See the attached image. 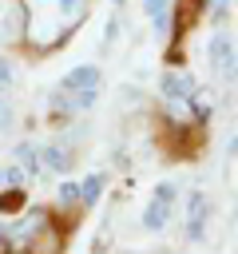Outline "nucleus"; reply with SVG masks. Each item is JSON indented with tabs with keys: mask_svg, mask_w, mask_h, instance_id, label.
<instances>
[{
	"mask_svg": "<svg viewBox=\"0 0 238 254\" xmlns=\"http://www.w3.org/2000/svg\"><path fill=\"white\" fill-rule=\"evenodd\" d=\"M206 60H210V67L222 83H238V40H234V32H226V24L210 32Z\"/></svg>",
	"mask_w": 238,
	"mask_h": 254,
	"instance_id": "nucleus-1",
	"label": "nucleus"
},
{
	"mask_svg": "<svg viewBox=\"0 0 238 254\" xmlns=\"http://www.w3.org/2000/svg\"><path fill=\"white\" fill-rule=\"evenodd\" d=\"M63 250H67V222L63 218H52V222H44L28 238V246L20 254H63Z\"/></svg>",
	"mask_w": 238,
	"mask_h": 254,
	"instance_id": "nucleus-2",
	"label": "nucleus"
},
{
	"mask_svg": "<svg viewBox=\"0 0 238 254\" xmlns=\"http://www.w3.org/2000/svg\"><path fill=\"white\" fill-rule=\"evenodd\" d=\"M206 226H210V198L206 190H190L186 194V242H202L206 238Z\"/></svg>",
	"mask_w": 238,
	"mask_h": 254,
	"instance_id": "nucleus-3",
	"label": "nucleus"
},
{
	"mask_svg": "<svg viewBox=\"0 0 238 254\" xmlns=\"http://www.w3.org/2000/svg\"><path fill=\"white\" fill-rule=\"evenodd\" d=\"M194 91H198V79L186 67H167L159 79V99H190Z\"/></svg>",
	"mask_w": 238,
	"mask_h": 254,
	"instance_id": "nucleus-4",
	"label": "nucleus"
},
{
	"mask_svg": "<svg viewBox=\"0 0 238 254\" xmlns=\"http://www.w3.org/2000/svg\"><path fill=\"white\" fill-rule=\"evenodd\" d=\"M56 210L63 214V222H67V226L75 222V214H83L79 183H75V179H67V175H60V183H56Z\"/></svg>",
	"mask_w": 238,
	"mask_h": 254,
	"instance_id": "nucleus-5",
	"label": "nucleus"
},
{
	"mask_svg": "<svg viewBox=\"0 0 238 254\" xmlns=\"http://www.w3.org/2000/svg\"><path fill=\"white\" fill-rule=\"evenodd\" d=\"M0 40L8 48H24V4L12 0L4 8V20H0Z\"/></svg>",
	"mask_w": 238,
	"mask_h": 254,
	"instance_id": "nucleus-6",
	"label": "nucleus"
},
{
	"mask_svg": "<svg viewBox=\"0 0 238 254\" xmlns=\"http://www.w3.org/2000/svg\"><path fill=\"white\" fill-rule=\"evenodd\" d=\"M99 83H103L99 64H75V67L63 71V79H60L63 91H83V87H99Z\"/></svg>",
	"mask_w": 238,
	"mask_h": 254,
	"instance_id": "nucleus-7",
	"label": "nucleus"
},
{
	"mask_svg": "<svg viewBox=\"0 0 238 254\" xmlns=\"http://www.w3.org/2000/svg\"><path fill=\"white\" fill-rule=\"evenodd\" d=\"M40 159H44V171L48 175H67L71 163H75V155H71L67 143H44L40 147Z\"/></svg>",
	"mask_w": 238,
	"mask_h": 254,
	"instance_id": "nucleus-8",
	"label": "nucleus"
},
{
	"mask_svg": "<svg viewBox=\"0 0 238 254\" xmlns=\"http://www.w3.org/2000/svg\"><path fill=\"white\" fill-rule=\"evenodd\" d=\"M12 155H16V163L24 167V175H28V179H40V175H48V171H44V159H40V147H36L32 139H20V143L12 147Z\"/></svg>",
	"mask_w": 238,
	"mask_h": 254,
	"instance_id": "nucleus-9",
	"label": "nucleus"
},
{
	"mask_svg": "<svg viewBox=\"0 0 238 254\" xmlns=\"http://www.w3.org/2000/svg\"><path fill=\"white\" fill-rule=\"evenodd\" d=\"M167 222H171V202H163V198H155V194H151V202L143 206L139 226H143V230H151V234H159V230H167Z\"/></svg>",
	"mask_w": 238,
	"mask_h": 254,
	"instance_id": "nucleus-10",
	"label": "nucleus"
},
{
	"mask_svg": "<svg viewBox=\"0 0 238 254\" xmlns=\"http://www.w3.org/2000/svg\"><path fill=\"white\" fill-rule=\"evenodd\" d=\"M107 190V171H91L79 179V198H83V210H95V202L103 198Z\"/></svg>",
	"mask_w": 238,
	"mask_h": 254,
	"instance_id": "nucleus-11",
	"label": "nucleus"
},
{
	"mask_svg": "<svg viewBox=\"0 0 238 254\" xmlns=\"http://www.w3.org/2000/svg\"><path fill=\"white\" fill-rule=\"evenodd\" d=\"M143 16L155 24V32H171V0H143Z\"/></svg>",
	"mask_w": 238,
	"mask_h": 254,
	"instance_id": "nucleus-12",
	"label": "nucleus"
},
{
	"mask_svg": "<svg viewBox=\"0 0 238 254\" xmlns=\"http://www.w3.org/2000/svg\"><path fill=\"white\" fill-rule=\"evenodd\" d=\"M20 187H28V175H24V167H20V163H12V167H0V194H4V190H20Z\"/></svg>",
	"mask_w": 238,
	"mask_h": 254,
	"instance_id": "nucleus-13",
	"label": "nucleus"
},
{
	"mask_svg": "<svg viewBox=\"0 0 238 254\" xmlns=\"http://www.w3.org/2000/svg\"><path fill=\"white\" fill-rule=\"evenodd\" d=\"M16 79H20V71H16V60L0 52V91H12V87H16Z\"/></svg>",
	"mask_w": 238,
	"mask_h": 254,
	"instance_id": "nucleus-14",
	"label": "nucleus"
},
{
	"mask_svg": "<svg viewBox=\"0 0 238 254\" xmlns=\"http://www.w3.org/2000/svg\"><path fill=\"white\" fill-rule=\"evenodd\" d=\"M119 28H123V20H119V8L107 16V24H103V48H111L115 40H119Z\"/></svg>",
	"mask_w": 238,
	"mask_h": 254,
	"instance_id": "nucleus-15",
	"label": "nucleus"
},
{
	"mask_svg": "<svg viewBox=\"0 0 238 254\" xmlns=\"http://www.w3.org/2000/svg\"><path fill=\"white\" fill-rule=\"evenodd\" d=\"M16 127V107H12V99H0V135H8Z\"/></svg>",
	"mask_w": 238,
	"mask_h": 254,
	"instance_id": "nucleus-16",
	"label": "nucleus"
},
{
	"mask_svg": "<svg viewBox=\"0 0 238 254\" xmlns=\"http://www.w3.org/2000/svg\"><path fill=\"white\" fill-rule=\"evenodd\" d=\"M151 194H155V198H163V202H171V206H175V198H178V183H159V187H155V190H151Z\"/></svg>",
	"mask_w": 238,
	"mask_h": 254,
	"instance_id": "nucleus-17",
	"label": "nucleus"
},
{
	"mask_svg": "<svg viewBox=\"0 0 238 254\" xmlns=\"http://www.w3.org/2000/svg\"><path fill=\"white\" fill-rule=\"evenodd\" d=\"M226 155H238V131H230V139H226Z\"/></svg>",
	"mask_w": 238,
	"mask_h": 254,
	"instance_id": "nucleus-18",
	"label": "nucleus"
},
{
	"mask_svg": "<svg viewBox=\"0 0 238 254\" xmlns=\"http://www.w3.org/2000/svg\"><path fill=\"white\" fill-rule=\"evenodd\" d=\"M123 4H127V0H111V8H123Z\"/></svg>",
	"mask_w": 238,
	"mask_h": 254,
	"instance_id": "nucleus-19",
	"label": "nucleus"
}]
</instances>
